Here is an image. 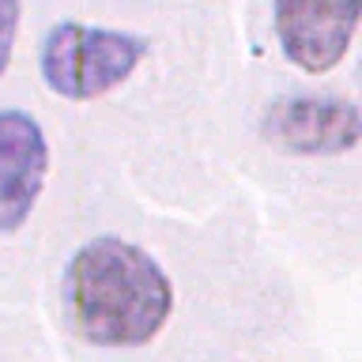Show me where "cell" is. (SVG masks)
<instances>
[{
	"label": "cell",
	"mask_w": 362,
	"mask_h": 362,
	"mask_svg": "<svg viewBox=\"0 0 362 362\" xmlns=\"http://www.w3.org/2000/svg\"><path fill=\"white\" fill-rule=\"evenodd\" d=\"M64 302L76 332L98 347H144L174 310L163 264L121 238L79 245L64 272Z\"/></svg>",
	"instance_id": "1"
},
{
	"label": "cell",
	"mask_w": 362,
	"mask_h": 362,
	"mask_svg": "<svg viewBox=\"0 0 362 362\" xmlns=\"http://www.w3.org/2000/svg\"><path fill=\"white\" fill-rule=\"evenodd\" d=\"M147 42L129 30L90 27V23H57L42 38L38 64L42 79L61 98L87 102L102 98L106 90L121 87L144 61Z\"/></svg>",
	"instance_id": "2"
},
{
	"label": "cell",
	"mask_w": 362,
	"mask_h": 362,
	"mask_svg": "<svg viewBox=\"0 0 362 362\" xmlns=\"http://www.w3.org/2000/svg\"><path fill=\"white\" fill-rule=\"evenodd\" d=\"M260 132L287 155H344L358 144L362 117L351 98L283 95L268 102Z\"/></svg>",
	"instance_id": "3"
},
{
	"label": "cell",
	"mask_w": 362,
	"mask_h": 362,
	"mask_svg": "<svg viewBox=\"0 0 362 362\" xmlns=\"http://www.w3.org/2000/svg\"><path fill=\"white\" fill-rule=\"evenodd\" d=\"M49 170V140L27 110H0V234L30 219Z\"/></svg>",
	"instance_id": "4"
},
{
	"label": "cell",
	"mask_w": 362,
	"mask_h": 362,
	"mask_svg": "<svg viewBox=\"0 0 362 362\" xmlns=\"http://www.w3.org/2000/svg\"><path fill=\"white\" fill-rule=\"evenodd\" d=\"M362 8L358 4H310V0H283L272 8L276 38L287 61L302 72L321 76L344 61L355 38Z\"/></svg>",
	"instance_id": "5"
},
{
	"label": "cell",
	"mask_w": 362,
	"mask_h": 362,
	"mask_svg": "<svg viewBox=\"0 0 362 362\" xmlns=\"http://www.w3.org/2000/svg\"><path fill=\"white\" fill-rule=\"evenodd\" d=\"M19 16L23 8L11 4V0H0V76L8 72L11 49H16V30H19Z\"/></svg>",
	"instance_id": "6"
}]
</instances>
